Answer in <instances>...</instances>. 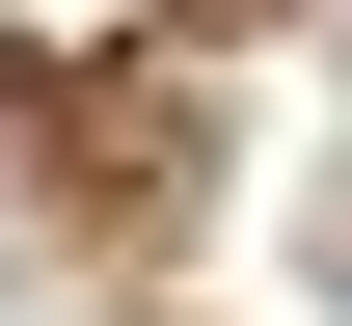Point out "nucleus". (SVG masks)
I'll use <instances>...</instances> for the list:
<instances>
[{
	"label": "nucleus",
	"instance_id": "obj_1",
	"mask_svg": "<svg viewBox=\"0 0 352 326\" xmlns=\"http://www.w3.org/2000/svg\"><path fill=\"white\" fill-rule=\"evenodd\" d=\"M0 163H54V190H109V218H135V190L190 163V54H135L109 109H82V82H0Z\"/></svg>",
	"mask_w": 352,
	"mask_h": 326
}]
</instances>
